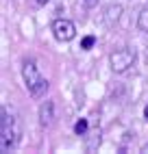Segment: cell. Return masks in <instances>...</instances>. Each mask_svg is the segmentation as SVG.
Masks as SVG:
<instances>
[{
    "mask_svg": "<svg viewBox=\"0 0 148 154\" xmlns=\"http://www.w3.org/2000/svg\"><path fill=\"white\" fill-rule=\"evenodd\" d=\"M20 139V122L15 115L9 113L7 106H2L0 117V152H11Z\"/></svg>",
    "mask_w": 148,
    "mask_h": 154,
    "instance_id": "1",
    "label": "cell"
},
{
    "mask_svg": "<svg viewBox=\"0 0 148 154\" xmlns=\"http://www.w3.org/2000/svg\"><path fill=\"white\" fill-rule=\"evenodd\" d=\"M22 78H24V85L28 89V94L33 96L35 100H39L48 91V80L41 76V72L35 65V61H24V65H22Z\"/></svg>",
    "mask_w": 148,
    "mask_h": 154,
    "instance_id": "2",
    "label": "cell"
},
{
    "mask_svg": "<svg viewBox=\"0 0 148 154\" xmlns=\"http://www.w3.org/2000/svg\"><path fill=\"white\" fill-rule=\"evenodd\" d=\"M109 65L115 74H124L126 69L135 65V52L131 48H118L109 54Z\"/></svg>",
    "mask_w": 148,
    "mask_h": 154,
    "instance_id": "3",
    "label": "cell"
},
{
    "mask_svg": "<svg viewBox=\"0 0 148 154\" xmlns=\"http://www.w3.org/2000/svg\"><path fill=\"white\" fill-rule=\"evenodd\" d=\"M52 35H55L57 42L61 44H68L72 42L74 37H76V26H74L72 20H66V17H57L55 22H52Z\"/></svg>",
    "mask_w": 148,
    "mask_h": 154,
    "instance_id": "4",
    "label": "cell"
},
{
    "mask_svg": "<svg viewBox=\"0 0 148 154\" xmlns=\"http://www.w3.org/2000/svg\"><path fill=\"white\" fill-rule=\"evenodd\" d=\"M52 122H55V104L50 100H46L39 106V124L44 128H48V126H52Z\"/></svg>",
    "mask_w": 148,
    "mask_h": 154,
    "instance_id": "5",
    "label": "cell"
},
{
    "mask_svg": "<svg viewBox=\"0 0 148 154\" xmlns=\"http://www.w3.org/2000/svg\"><path fill=\"white\" fill-rule=\"evenodd\" d=\"M120 15H122V5H118V2L107 5V9H105V24H107V26H115L118 20H120Z\"/></svg>",
    "mask_w": 148,
    "mask_h": 154,
    "instance_id": "6",
    "label": "cell"
},
{
    "mask_svg": "<svg viewBox=\"0 0 148 154\" xmlns=\"http://www.w3.org/2000/svg\"><path fill=\"white\" fill-rule=\"evenodd\" d=\"M137 28L144 30V33H148V7L142 9L140 15H137Z\"/></svg>",
    "mask_w": 148,
    "mask_h": 154,
    "instance_id": "7",
    "label": "cell"
},
{
    "mask_svg": "<svg viewBox=\"0 0 148 154\" xmlns=\"http://www.w3.org/2000/svg\"><path fill=\"white\" fill-rule=\"evenodd\" d=\"M87 128H89V124H87V119H79L76 124H74V132H76L79 137H83V135H87Z\"/></svg>",
    "mask_w": 148,
    "mask_h": 154,
    "instance_id": "8",
    "label": "cell"
},
{
    "mask_svg": "<svg viewBox=\"0 0 148 154\" xmlns=\"http://www.w3.org/2000/svg\"><path fill=\"white\" fill-rule=\"evenodd\" d=\"M94 44H96V37L94 35H87V37H83V42H81V48L83 50H92Z\"/></svg>",
    "mask_w": 148,
    "mask_h": 154,
    "instance_id": "9",
    "label": "cell"
},
{
    "mask_svg": "<svg viewBox=\"0 0 148 154\" xmlns=\"http://www.w3.org/2000/svg\"><path fill=\"white\" fill-rule=\"evenodd\" d=\"M83 2H85L87 7H96V5H98V0H83Z\"/></svg>",
    "mask_w": 148,
    "mask_h": 154,
    "instance_id": "10",
    "label": "cell"
},
{
    "mask_svg": "<svg viewBox=\"0 0 148 154\" xmlns=\"http://www.w3.org/2000/svg\"><path fill=\"white\" fill-rule=\"evenodd\" d=\"M144 119H146V122H148V104H146V106H144Z\"/></svg>",
    "mask_w": 148,
    "mask_h": 154,
    "instance_id": "11",
    "label": "cell"
},
{
    "mask_svg": "<svg viewBox=\"0 0 148 154\" xmlns=\"http://www.w3.org/2000/svg\"><path fill=\"white\" fill-rule=\"evenodd\" d=\"M35 2H37V5H46V2H48V0H35Z\"/></svg>",
    "mask_w": 148,
    "mask_h": 154,
    "instance_id": "12",
    "label": "cell"
}]
</instances>
